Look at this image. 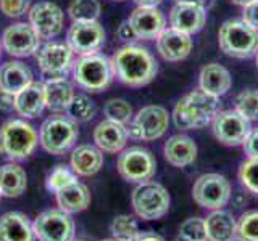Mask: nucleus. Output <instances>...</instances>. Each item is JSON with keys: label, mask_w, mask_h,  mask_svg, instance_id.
<instances>
[{"label": "nucleus", "mask_w": 258, "mask_h": 241, "mask_svg": "<svg viewBox=\"0 0 258 241\" xmlns=\"http://www.w3.org/2000/svg\"><path fill=\"white\" fill-rule=\"evenodd\" d=\"M73 80L75 84L83 88L86 92L99 93L108 88L115 71L108 56L103 53H92V55H83L73 64Z\"/></svg>", "instance_id": "4"}, {"label": "nucleus", "mask_w": 258, "mask_h": 241, "mask_svg": "<svg viewBox=\"0 0 258 241\" xmlns=\"http://www.w3.org/2000/svg\"><path fill=\"white\" fill-rule=\"evenodd\" d=\"M169 126V112L160 104L144 106L133 116L127 124L129 137L141 142H153L161 139Z\"/></svg>", "instance_id": "8"}, {"label": "nucleus", "mask_w": 258, "mask_h": 241, "mask_svg": "<svg viewBox=\"0 0 258 241\" xmlns=\"http://www.w3.org/2000/svg\"><path fill=\"white\" fill-rule=\"evenodd\" d=\"M176 241H208L205 231V219L202 217H190L184 220L177 231Z\"/></svg>", "instance_id": "37"}, {"label": "nucleus", "mask_w": 258, "mask_h": 241, "mask_svg": "<svg viewBox=\"0 0 258 241\" xmlns=\"http://www.w3.org/2000/svg\"><path fill=\"white\" fill-rule=\"evenodd\" d=\"M131 204L136 215L142 220H158L168 214L171 198L168 190L158 182L147 180L137 183L133 190Z\"/></svg>", "instance_id": "7"}, {"label": "nucleus", "mask_w": 258, "mask_h": 241, "mask_svg": "<svg viewBox=\"0 0 258 241\" xmlns=\"http://www.w3.org/2000/svg\"><path fill=\"white\" fill-rule=\"evenodd\" d=\"M103 166V153L95 145H78L73 148L70 167L78 177H92Z\"/></svg>", "instance_id": "24"}, {"label": "nucleus", "mask_w": 258, "mask_h": 241, "mask_svg": "<svg viewBox=\"0 0 258 241\" xmlns=\"http://www.w3.org/2000/svg\"><path fill=\"white\" fill-rule=\"evenodd\" d=\"M34 56L37 66L48 77H64L75 64V53L71 48L67 44L53 40L40 45Z\"/></svg>", "instance_id": "13"}, {"label": "nucleus", "mask_w": 258, "mask_h": 241, "mask_svg": "<svg viewBox=\"0 0 258 241\" xmlns=\"http://www.w3.org/2000/svg\"><path fill=\"white\" fill-rule=\"evenodd\" d=\"M13 109L23 119H34L42 114L45 109L44 82L32 80L28 87L16 93L13 96Z\"/></svg>", "instance_id": "21"}, {"label": "nucleus", "mask_w": 258, "mask_h": 241, "mask_svg": "<svg viewBox=\"0 0 258 241\" xmlns=\"http://www.w3.org/2000/svg\"><path fill=\"white\" fill-rule=\"evenodd\" d=\"M218 44L231 58H250L258 52V31L242 20H228L218 32Z\"/></svg>", "instance_id": "6"}, {"label": "nucleus", "mask_w": 258, "mask_h": 241, "mask_svg": "<svg viewBox=\"0 0 258 241\" xmlns=\"http://www.w3.org/2000/svg\"><path fill=\"white\" fill-rule=\"evenodd\" d=\"M237 241H258V211H248L237 220Z\"/></svg>", "instance_id": "39"}, {"label": "nucleus", "mask_w": 258, "mask_h": 241, "mask_svg": "<svg viewBox=\"0 0 258 241\" xmlns=\"http://www.w3.org/2000/svg\"><path fill=\"white\" fill-rule=\"evenodd\" d=\"M32 77L34 76L28 64L15 60L7 61L0 66V90L15 96L34 80Z\"/></svg>", "instance_id": "25"}, {"label": "nucleus", "mask_w": 258, "mask_h": 241, "mask_svg": "<svg viewBox=\"0 0 258 241\" xmlns=\"http://www.w3.org/2000/svg\"><path fill=\"white\" fill-rule=\"evenodd\" d=\"M2 52H4V45H2V39H0V58H2Z\"/></svg>", "instance_id": "48"}, {"label": "nucleus", "mask_w": 258, "mask_h": 241, "mask_svg": "<svg viewBox=\"0 0 258 241\" xmlns=\"http://www.w3.org/2000/svg\"><path fill=\"white\" fill-rule=\"evenodd\" d=\"M232 195L231 182L221 174H204L196 180L192 187V198L194 201L204 209L208 211H216L223 209L229 203Z\"/></svg>", "instance_id": "9"}, {"label": "nucleus", "mask_w": 258, "mask_h": 241, "mask_svg": "<svg viewBox=\"0 0 258 241\" xmlns=\"http://www.w3.org/2000/svg\"><path fill=\"white\" fill-rule=\"evenodd\" d=\"M73 241H86V239H76V238H75V239H73Z\"/></svg>", "instance_id": "51"}, {"label": "nucleus", "mask_w": 258, "mask_h": 241, "mask_svg": "<svg viewBox=\"0 0 258 241\" xmlns=\"http://www.w3.org/2000/svg\"><path fill=\"white\" fill-rule=\"evenodd\" d=\"M134 2L139 7H157L161 4V0H134Z\"/></svg>", "instance_id": "46"}, {"label": "nucleus", "mask_w": 258, "mask_h": 241, "mask_svg": "<svg viewBox=\"0 0 258 241\" xmlns=\"http://www.w3.org/2000/svg\"><path fill=\"white\" fill-rule=\"evenodd\" d=\"M127 21L136 32L137 39L153 40L166 29V18L158 7H139L134 8Z\"/></svg>", "instance_id": "17"}, {"label": "nucleus", "mask_w": 258, "mask_h": 241, "mask_svg": "<svg viewBox=\"0 0 258 241\" xmlns=\"http://www.w3.org/2000/svg\"><path fill=\"white\" fill-rule=\"evenodd\" d=\"M0 199H2V195H0Z\"/></svg>", "instance_id": "53"}, {"label": "nucleus", "mask_w": 258, "mask_h": 241, "mask_svg": "<svg viewBox=\"0 0 258 241\" xmlns=\"http://www.w3.org/2000/svg\"><path fill=\"white\" fill-rule=\"evenodd\" d=\"M28 188L26 171L18 163L0 166V195L2 198H20Z\"/></svg>", "instance_id": "30"}, {"label": "nucleus", "mask_w": 258, "mask_h": 241, "mask_svg": "<svg viewBox=\"0 0 258 241\" xmlns=\"http://www.w3.org/2000/svg\"><path fill=\"white\" fill-rule=\"evenodd\" d=\"M31 8V0H0V12L8 18H21Z\"/></svg>", "instance_id": "40"}, {"label": "nucleus", "mask_w": 258, "mask_h": 241, "mask_svg": "<svg viewBox=\"0 0 258 241\" xmlns=\"http://www.w3.org/2000/svg\"><path fill=\"white\" fill-rule=\"evenodd\" d=\"M212 127L216 140L221 142L223 145H228V147L244 145L250 131H252L250 120L240 116L236 109L218 112L212 120Z\"/></svg>", "instance_id": "15"}, {"label": "nucleus", "mask_w": 258, "mask_h": 241, "mask_svg": "<svg viewBox=\"0 0 258 241\" xmlns=\"http://www.w3.org/2000/svg\"><path fill=\"white\" fill-rule=\"evenodd\" d=\"M205 231L208 241H236L237 220L228 211L216 209L205 217Z\"/></svg>", "instance_id": "27"}, {"label": "nucleus", "mask_w": 258, "mask_h": 241, "mask_svg": "<svg viewBox=\"0 0 258 241\" xmlns=\"http://www.w3.org/2000/svg\"><path fill=\"white\" fill-rule=\"evenodd\" d=\"M184 2H190V4H196L202 8H205V10L208 12L210 8H212L215 5V0H184Z\"/></svg>", "instance_id": "45"}, {"label": "nucleus", "mask_w": 258, "mask_h": 241, "mask_svg": "<svg viewBox=\"0 0 258 241\" xmlns=\"http://www.w3.org/2000/svg\"><path fill=\"white\" fill-rule=\"evenodd\" d=\"M236 5H240V7H245V5H250V4H253L256 2V0H232Z\"/></svg>", "instance_id": "47"}, {"label": "nucleus", "mask_w": 258, "mask_h": 241, "mask_svg": "<svg viewBox=\"0 0 258 241\" xmlns=\"http://www.w3.org/2000/svg\"><path fill=\"white\" fill-rule=\"evenodd\" d=\"M116 2H121V0H116Z\"/></svg>", "instance_id": "52"}, {"label": "nucleus", "mask_w": 258, "mask_h": 241, "mask_svg": "<svg viewBox=\"0 0 258 241\" xmlns=\"http://www.w3.org/2000/svg\"><path fill=\"white\" fill-rule=\"evenodd\" d=\"M199 85H200V90L220 98L224 93H228V90L231 88L232 77L229 74V71L224 66H221V64L210 63L200 69Z\"/></svg>", "instance_id": "28"}, {"label": "nucleus", "mask_w": 258, "mask_h": 241, "mask_svg": "<svg viewBox=\"0 0 258 241\" xmlns=\"http://www.w3.org/2000/svg\"><path fill=\"white\" fill-rule=\"evenodd\" d=\"M239 180L247 191L258 195V158H248L240 164Z\"/></svg>", "instance_id": "38"}, {"label": "nucleus", "mask_w": 258, "mask_h": 241, "mask_svg": "<svg viewBox=\"0 0 258 241\" xmlns=\"http://www.w3.org/2000/svg\"><path fill=\"white\" fill-rule=\"evenodd\" d=\"M103 114H105V119H111V120H116L119 124L127 126L131 123L134 112L129 101L123 98H110L103 106Z\"/></svg>", "instance_id": "35"}, {"label": "nucleus", "mask_w": 258, "mask_h": 241, "mask_svg": "<svg viewBox=\"0 0 258 241\" xmlns=\"http://www.w3.org/2000/svg\"><path fill=\"white\" fill-rule=\"evenodd\" d=\"M67 114L76 120V123H87L91 120L95 114V104L89 98L87 95H75L70 108L67 109Z\"/></svg>", "instance_id": "36"}, {"label": "nucleus", "mask_w": 258, "mask_h": 241, "mask_svg": "<svg viewBox=\"0 0 258 241\" xmlns=\"http://www.w3.org/2000/svg\"><path fill=\"white\" fill-rule=\"evenodd\" d=\"M102 7L99 0H73L68 7V15L73 21L99 20Z\"/></svg>", "instance_id": "32"}, {"label": "nucleus", "mask_w": 258, "mask_h": 241, "mask_svg": "<svg viewBox=\"0 0 258 241\" xmlns=\"http://www.w3.org/2000/svg\"><path fill=\"white\" fill-rule=\"evenodd\" d=\"M136 241H165V239L161 238L160 235H157V233L147 231V233H141L139 238H137Z\"/></svg>", "instance_id": "44"}, {"label": "nucleus", "mask_w": 258, "mask_h": 241, "mask_svg": "<svg viewBox=\"0 0 258 241\" xmlns=\"http://www.w3.org/2000/svg\"><path fill=\"white\" fill-rule=\"evenodd\" d=\"M111 238L116 241H136L141 235L139 225L136 219L129 214H119L110 223Z\"/></svg>", "instance_id": "31"}, {"label": "nucleus", "mask_w": 258, "mask_h": 241, "mask_svg": "<svg viewBox=\"0 0 258 241\" xmlns=\"http://www.w3.org/2000/svg\"><path fill=\"white\" fill-rule=\"evenodd\" d=\"M165 159L174 167L190 166L197 159V145L190 137L177 134L169 137L163 147Z\"/></svg>", "instance_id": "26"}, {"label": "nucleus", "mask_w": 258, "mask_h": 241, "mask_svg": "<svg viewBox=\"0 0 258 241\" xmlns=\"http://www.w3.org/2000/svg\"><path fill=\"white\" fill-rule=\"evenodd\" d=\"M234 109L240 116L252 120H258V88H245L234 100Z\"/></svg>", "instance_id": "33"}, {"label": "nucleus", "mask_w": 258, "mask_h": 241, "mask_svg": "<svg viewBox=\"0 0 258 241\" xmlns=\"http://www.w3.org/2000/svg\"><path fill=\"white\" fill-rule=\"evenodd\" d=\"M29 24L40 40H52L63 32L64 13L61 8L52 2H37L28 12Z\"/></svg>", "instance_id": "14"}, {"label": "nucleus", "mask_w": 258, "mask_h": 241, "mask_svg": "<svg viewBox=\"0 0 258 241\" xmlns=\"http://www.w3.org/2000/svg\"><path fill=\"white\" fill-rule=\"evenodd\" d=\"M39 145V132L26 119H8L0 127V155L20 163L28 159Z\"/></svg>", "instance_id": "3"}, {"label": "nucleus", "mask_w": 258, "mask_h": 241, "mask_svg": "<svg viewBox=\"0 0 258 241\" xmlns=\"http://www.w3.org/2000/svg\"><path fill=\"white\" fill-rule=\"evenodd\" d=\"M37 241H73L76 225L71 214L61 209H47L32 222Z\"/></svg>", "instance_id": "10"}, {"label": "nucleus", "mask_w": 258, "mask_h": 241, "mask_svg": "<svg viewBox=\"0 0 258 241\" xmlns=\"http://www.w3.org/2000/svg\"><path fill=\"white\" fill-rule=\"evenodd\" d=\"M207 23V10L196 4L176 0L171 12H169V24L171 28L185 32V34H197L204 29Z\"/></svg>", "instance_id": "19"}, {"label": "nucleus", "mask_w": 258, "mask_h": 241, "mask_svg": "<svg viewBox=\"0 0 258 241\" xmlns=\"http://www.w3.org/2000/svg\"><path fill=\"white\" fill-rule=\"evenodd\" d=\"M78 137V123L64 112L47 117L39 129V145L53 156H63L68 153L76 145Z\"/></svg>", "instance_id": "5"}, {"label": "nucleus", "mask_w": 258, "mask_h": 241, "mask_svg": "<svg viewBox=\"0 0 258 241\" xmlns=\"http://www.w3.org/2000/svg\"><path fill=\"white\" fill-rule=\"evenodd\" d=\"M78 182V175L75 174V171L70 167V166H64V164H58L55 166L50 174L47 175V190L52 191V193H58L60 190L67 188L68 185Z\"/></svg>", "instance_id": "34"}, {"label": "nucleus", "mask_w": 258, "mask_h": 241, "mask_svg": "<svg viewBox=\"0 0 258 241\" xmlns=\"http://www.w3.org/2000/svg\"><path fill=\"white\" fill-rule=\"evenodd\" d=\"M100 241H116L115 238H107V239H100Z\"/></svg>", "instance_id": "49"}, {"label": "nucleus", "mask_w": 258, "mask_h": 241, "mask_svg": "<svg viewBox=\"0 0 258 241\" xmlns=\"http://www.w3.org/2000/svg\"><path fill=\"white\" fill-rule=\"evenodd\" d=\"M116 34H118L119 40H123V42H126V44H134V40H137L136 32L131 26V23H129L127 20L119 24Z\"/></svg>", "instance_id": "43"}, {"label": "nucleus", "mask_w": 258, "mask_h": 241, "mask_svg": "<svg viewBox=\"0 0 258 241\" xmlns=\"http://www.w3.org/2000/svg\"><path fill=\"white\" fill-rule=\"evenodd\" d=\"M0 241H36L32 222L20 211L5 212L0 217Z\"/></svg>", "instance_id": "23"}, {"label": "nucleus", "mask_w": 258, "mask_h": 241, "mask_svg": "<svg viewBox=\"0 0 258 241\" xmlns=\"http://www.w3.org/2000/svg\"><path fill=\"white\" fill-rule=\"evenodd\" d=\"M92 139L95 147L102 153L116 155V153L123 151L127 145L129 140L127 126L119 124L111 119H103L95 126L92 132Z\"/></svg>", "instance_id": "18"}, {"label": "nucleus", "mask_w": 258, "mask_h": 241, "mask_svg": "<svg viewBox=\"0 0 258 241\" xmlns=\"http://www.w3.org/2000/svg\"><path fill=\"white\" fill-rule=\"evenodd\" d=\"M242 21H245L248 26H252L253 29L258 31V0L253 4L244 7V12H242Z\"/></svg>", "instance_id": "42"}, {"label": "nucleus", "mask_w": 258, "mask_h": 241, "mask_svg": "<svg viewBox=\"0 0 258 241\" xmlns=\"http://www.w3.org/2000/svg\"><path fill=\"white\" fill-rule=\"evenodd\" d=\"M2 45L10 56L28 58L39 50L40 39L29 23H15L4 31Z\"/></svg>", "instance_id": "16"}, {"label": "nucleus", "mask_w": 258, "mask_h": 241, "mask_svg": "<svg viewBox=\"0 0 258 241\" xmlns=\"http://www.w3.org/2000/svg\"><path fill=\"white\" fill-rule=\"evenodd\" d=\"M115 77L127 87H144L155 79L158 72V64L147 48L126 44L118 48L111 56Z\"/></svg>", "instance_id": "1"}, {"label": "nucleus", "mask_w": 258, "mask_h": 241, "mask_svg": "<svg viewBox=\"0 0 258 241\" xmlns=\"http://www.w3.org/2000/svg\"><path fill=\"white\" fill-rule=\"evenodd\" d=\"M242 147H244V151L248 158H258V127L250 131Z\"/></svg>", "instance_id": "41"}, {"label": "nucleus", "mask_w": 258, "mask_h": 241, "mask_svg": "<svg viewBox=\"0 0 258 241\" xmlns=\"http://www.w3.org/2000/svg\"><path fill=\"white\" fill-rule=\"evenodd\" d=\"M105 29L99 21H73L67 32V45L75 55L99 53L105 44Z\"/></svg>", "instance_id": "12"}, {"label": "nucleus", "mask_w": 258, "mask_h": 241, "mask_svg": "<svg viewBox=\"0 0 258 241\" xmlns=\"http://www.w3.org/2000/svg\"><path fill=\"white\" fill-rule=\"evenodd\" d=\"M116 167L119 175L126 182L142 183L152 180V177L155 175L157 161L149 150L142 147H131L119 153Z\"/></svg>", "instance_id": "11"}, {"label": "nucleus", "mask_w": 258, "mask_h": 241, "mask_svg": "<svg viewBox=\"0 0 258 241\" xmlns=\"http://www.w3.org/2000/svg\"><path fill=\"white\" fill-rule=\"evenodd\" d=\"M45 108L53 114L67 112L75 98V87L67 77H48L44 82Z\"/></svg>", "instance_id": "22"}, {"label": "nucleus", "mask_w": 258, "mask_h": 241, "mask_svg": "<svg viewBox=\"0 0 258 241\" xmlns=\"http://www.w3.org/2000/svg\"><path fill=\"white\" fill-rule=\"evenodd\" d=\"M256 68H258V52H256Z\"/></svg>", "instance_id": "50"}, {"label": "nucleus", "mask_w": 258, "mask_h": 241, "mask_svg": "<svg viewBox=\"0 0 258 241\" xmlns=\"http://www.w3.org/2000/svg\"><path fill=\"white\" fill-rule=\"evenodd\" d=\"M91 191L79 180L68 185L67 188L60 190L58 193H55V201L58 209L71 215L86 211L91 206Z\"/></svg>", "instance_id": "29"}, {"label": "nucleus", "mask_w": 258, "mask_h": 241, "mask_svg": "<svg viewBox=\"0 0 258 241\" xmlns=\"http://www.w3.org/2000/svg\"><path fill=\"white\" fill-rule=\"evenodd\" d=\"M155 40L160 56L166 61H181L187 58L192 50L190 36L174 28H166Z\"/></svg>", "instance_id": "20"}, {"label": "nucleus", "mask_w": 258, "mask_h": 241, "mask_svg": "<svg viewBox=\"0 0 258 241\" xmlns=\"http://www.w3.org/2000/svg\"><path fill=\"white\" fill-rule=\"evenodd\" d=\"M220 112L218 96L204 90H192L176 103L173 109V123L179 131H194L212 124L215 116Z\"/></svg>", "instance_id": "2"}]
</instances>
